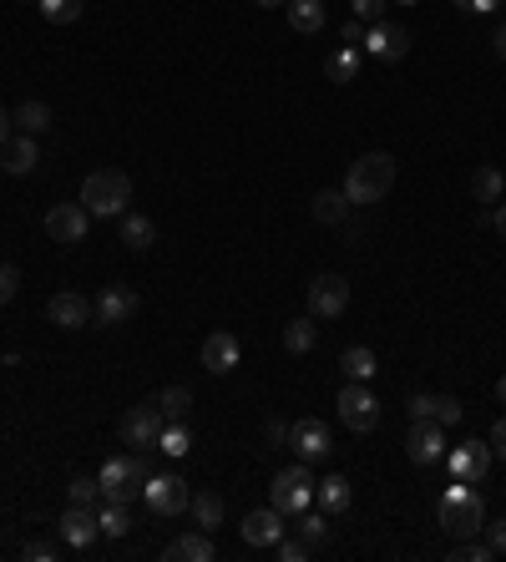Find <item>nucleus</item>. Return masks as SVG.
Here are the masks:
<instances>
[{
    "instance_id": "39",
    "label": "nucleus",
    "mask_w": 506,
    "mask_h": 562,
    "mask_svg": "<svg viewBox=\"0 0 506 562\" xmlns=\"http://www.w3.org/2000/svg\"><path fill=\"white\" fill-rule=\"evenodd\" d=\"M66 492H71V502H76V507H92V502L102 497V487H97V481H92V476H76V481H71V487H66Z\"/></svg>"
},
{
    "instance_id": "45",
    "label": "nucleus",
    "mask_w": 506,
    "mask_h": 562,
    "mask_svg": "<svg viewBox=\"0 0 506 562\" xmlns=\"http://www.w3.org/2000/svg\"><path fill=\"white\" fill-rule=\"evenodd\" d=\"M486 532V547L491 552H506V517H496V527H481Z\"/></svg>"
},
{
    "instance_id": "42",
    "label": "nucleus",
    "mask_w": 506,
    "mask_h": 562,
    "mask_svg": "<svg viewBox=\"0 0 506 562\" xmlns=\"http://www.w3.org/2000/svg\"><path fill=\"white\" fill-rule=\"evenodd\" d=\"M16 289H21V269L16 264H0V304H11Z\"/></svg>"
},
{
    "instance_id": "32",
    "label": "nucleus",
    "mask_w": 506,
    "mask_h": 562,
    "mask_svg": "<svg viewBox=\"0 0 506 562\" xmlns=\"http://www.w3.org/2000/svg\"><path fill=\"white\" fill-rule=\"evenodd\" d=\"M157 451H167V456H188V451H193L188 421H162V431H157Z\"/></svg>"
},
{
    "instance_id": "31",
    "label": "nucleus",
    "mask_w": 506,
    "mask_h": 562,
    "mask_svg": "<svg viewBox=\"0 0 506 562\" xmlns=\"http://www.w3.org/2000/svg\"><path fill=\"white\" fill-rule=\"evenodd\" d=\"M350 208H355V203L345 198V188H324V193H314V218H319V223H340Z\"/></svg>"
},
{
    "instance_id": "47",
    "label": "nucleus",
    "mask_w": 506,
    "mask_h": 562,
    "mask_svg": "<svg viewBox=\"0 0 506 562\" xmlns=\"http://www.w3.org/2000/svg\"><path fill=\"white\" fill-rule=\"evenodd\" d=\"M491 451L506 461V416H501V421H496V431H491Z\"/></svg>"
},
{
    "instance_id": "51",
    "label": "nucleus",
    "mask_w": 506,
    "mask_h": 562,
    "mask_svg": "<svg viewBox=\"0 0 506 562\" xmlns=\"http://www.w3.org/2000/svg\"><path fill=\"white\" fill-rule=\"evenodd\" d=\"M486 218H491V223H496V233H501V244H506V203H501V208H496V213H486Z\"/></svg>"
},
{
    "instance_id": "23",
    "label": "nucleus",
    "mask_w": 506,
    "mask_h": 562,
    "mask_svg": "<svg viewBox=\"0 0 506 562\" xmlns=\"http://www.w3.org/2000/svg\"><path fill=\"white\" fill-rule=\"evenodd\" d=\"M360 66H365V51L360 46H340V51L324 61V76H329V82H355Z\"/></svg>"
},
{
    "instance_id": "33",
    "label": "nucleus",
    "mask_w": 506,
    "mask_h": 562,
    "mask_svg": "<svg viewBox=\"0 0 506 562\" xmlns=\"http://www.w3.org/2000/svg\"><path fill=\"white\" fill-rule=\"evenodd\" d=\"M471 193H476V203H501V193H506V178H501L496 168H476V178H471Z\"/></svg>"
},
{
    "instance_id": "13",
    "label": "nucleus",
    "mask_w": 506,
    "mask_h": 562,
    "mask_svg": "<svg viewBox=\"0 0 506 562\" xmlns=\"http://www.w3.org/2000/svg\"><path fill=\"white\" fill-rule=\"evenodd\" d=\"M446 466H451V481H481L491 471V446L486 441H461L446 451Z\"/></svg>"
},
{
    "instance_id": "34",
    "label": "nucleus",
    "mask_w": 506,
    "mask_h": 562,
    "mask_svg": "<svg viewBox=\"0 0 506 562\" xmlns=\"http://www.w3.org/2000/svg\"><path fill=\"white\" fill-rule=\"evenodd\" d=\"M97 527H102V537H127V532H132V517H127L122 502H107V507L97 512Z\"/></svg>"
},
{
    "instance_id": "43",
    "label": "nucleus",
    "mask_w": 506,
    "mask_h": 562,
    "mask_svg": "<svg viewBox=\"0 0 506 562\" xmlns=\"http://www.w3.org/2000/svg\"><path fill=\"white\" fill-rule=\"evenodd\" d=\"M436 411V395H410V421H431Z\"/></svg>"
},
{
    "instance_id": "30",
    "label": "nucleus",
    "mask_w": 506,
    "mask_h": 562,
    "mask_svg": "<svg viewBox=\"0 0 506 562\" xmlns=\"http://www.w3.org/2000/svg\"><path fill=\"white\" fill-rule=\"evenodd\" d=\"M157 411H162V421H188V411H193V390H188V385H167V390L157 395Z\"/></svg>"
},
{
    "instance_id": "10",
    "label": "nucleus",
    "mask_w": 506,
    "mask_h": 562,
    "mask_svg": "<svg viewBox=\"0 0 506 562\" xmlns=\"http://www.w3.org/2000/svg\"><path fill=\"white\" fill-rule=\"evenodd\" d=\"M405 456H410L415 466H436V461H446V426H441V421H410Z\"/></svg>"
},
{
    "instance_id": "9",
    "label": "nucleus",
    "mask_w": 506,
    "mask_h": 562,
    "mask_svg": "<svg viewBox=\"0 0 506 562\" xmlns=\"http://www.w3.org/2000/svg\"><path fill=\"white\" fill-rule=\"evenodd\" d=\"M345 309H350V279L319 274V279L309 284V314H314V319H340Z\"/></svg>"
},
{
    "instance_id": "2",
    "label": "nucleus",
    "mask_w": 506,
    "mask_h": 562,
    "mask_svg": "<svg viewBox=\"0 0 506 562\" xmlns=\"http://www.w3.org/2000/svg\"><path fill=\"white\" fill-rule=\"evenodd\" d=\"M127 203H132V178L122 168H97L81 183V208L92 218H122Z\"/></svg>"
},
{
    "instance_id": "28",
    "label": "nucleus",
    "mask_w": 506,
    "mask_h": 562,
    "mask_svg": "<svg viewBox=\"0 0 506 562\" xmlns=\"http://www.w3.org/2000/svg\"><path fill=\"white\" fill-rule=\"evenodd\" d=\"M11 122H16L26 137H41V132H51V107H46V102H21V107L11 112Z\"/></svg>"
},
{
    "instance_id": "40",
    "label": "nucleus",
    "mask_w": 506,
    "mask_h": 562,
    "mask_svg": "<svg viewBox=\"0 0 506 562\" xmlns=\"http://www.w3.org/2000/svg\"><path fill=\"white\" fill-rule=\"evenodd\" d=\"M385 6H390V0H350V11H355V21H365V26L385 21Z\"/></svg>"
},
{
    "instance_id": "26",
    "label": "nucleus",
    "mask_w": 506,
    "mask_h": 562,
    "mask_svg": "<svg viewBox=\"0 0 506 562\" xmlns=\"http://www.w3.org/2000/svg\"><path fill=\"white\" fill-rule=\"evenodd\" d=\"M340 370H345V380H375L380 360H375L370 345H350V350L340 355Z\"/></svg>"
},
{
    "instance_id": "53",
    "label": "nucleus",
    "mask_w": 506,
    "mask_h": 562,
    "mask_svg": "<svg viewBox=\"0 0 506 562\" xmlns=\"http://www.w3.org/2000/svg\"><path fill=\"white\" fill-rule=\"evenodd\" d=\"M496 400H501V406H506V375L496 380Z\"/></svg>"
},
{
    "instance_id": "38",
    "label": "nucleus",
    "mask_w": 506,
    "mask_h": 562,
    "mask_svg": "<svg viewBox=\"0 0 506 562\" xmlns=\"http://www.w3.org/2000/svg\"><path fill=\"white\" fill-rule=\"evenodd\" d=\"M461 416H466V406H461L456 395H436V411H431V421H441V426H456Z\"/></svg>"
},
{
    "instance_id": "8",
    "label": "nucleus",
    "mask_w": 506,
    "mask_h": 562,
    "mask_svg": "<svg viewBox=\"0 0 506 562\" xmlns=\"http://www.w3.org/2000/svg\"><path fill=\"white\" fill-rule=\"evenodd\" d=\"M360 51H365L370 61H405V51H410V31H405V26H395V21H375V26H365Z\"/></svg>"
},
{
    "instance_id": "55",
    "label": "nucleus",
    "mask_w": 506,
    "mask_h": 562,
    "mask_svg": "<svg viewBox=\"0 0 506 562\" xmlns=\"http://www.w3.org/2000/svg\"><path fill=\"white\" fill-rule=\"evenodd\" d=\"M395 6H415V0H395Z\"/></svg>"
},
{
    "instance_id": "48",
    "label": "nucleus",
    "mask_w": 506,
    "mask_h": 562,
    "mask_svg": "<svg viewBox=\"0 0 506 562\" xmlns=\"http://www.w3.org/2000/svg\"><path fill=\"white\" fill-rule=\"evenodd\" d=\"M456 6H461V11H496L501 0H456Z\"/></svg>"
},
{
    "instance_id": "54",
    "label": "nucleus",
    "mask_w": 506,
    "mask_h": 562,
    "mask_svg": "<svg viewBox=\"0 0 506 562\" xmlns=\"http://www.w3.org/2000/svg\"><path fill=\"white\" fill-rule=\"evenodd\" d=\"M253 6H289V0H253Z\"/></svg>"
},
{
    "instance_id": "24",
    "label": "nucleus",
    "mask_w": 506,
    "mask_h": 562,
    "mask_svg": "<svg viewBox=\"0 0 506 562\" xmlns=\"http://www.w3.org/2000/svg\"><path fill=\"white\" fill-rule=\"evenodd\" d=\"M289 26H294L299 36L324 31V0H289Z\"/></svg>"
},
{
    "instance_id": "11",
    "label": "nucleus",
    "mask_w": 506,
    "mask_h": 562,
    "mask_svg": "<svg viewBox=\"0 0 506 562\" xmlns=\"http://www.w3.org/2000/svg\"><path fill=\"white\" fill-rule=\"evenodd\" d=\"M92 228V213L81 208V203H56L46 213V233H51V244H81Z\"/></svg>"
},
{
    "instance_id": "16",
    "label": "nucleus",
    "mask_w": 506,
    "mask_h": 562,
    "mask_svg": "<svg viewBox=\"0 0 506 562\" xmlns=\"http://www.w3.org/2000/svg\"><path fill=\"white\" fill-rule=\"evenodd\" d=\"M56 532H61V542H66V547H92L102 527H97V512H92V507H76V502H71V507L61 512Z\"/></svg>"
},
{
    "instance_id": "52",
    "label": "nucleus",
    "mask_w": 506,
    "mask_h": 562,
    "mask_svg": "<svg viewBox=\"0 0 506 562\" xmlns=\"http://www.w3.org/2000/svg\"><path fill=\"white\" fill-rule=\"evenodd\" d=\"M491 46H496V56H501V61H506V26H501V31H496V41H491Z\"/></svg>"
},
{
    "instance_id": "20",
    "label": "nucleus",
    "mask_w": 506,
    "mask_h": 562,
    "mask_svg": "<svg viewBox=\"0 0 506 562\" xmlns=\"http://www.w3.org/2000/svg\"><path fill=\"white\" fill-rule=\"evenodd\" d=\"M36 163H41V142L36 137H11L6 147H0V168H6L11 178H26V173H36Z\"/></svg>"
},
{
    "instance_id": "44",
    "label": "nucleus",
    "mask_w": 506,
    "mask_h": 562,
    "mask_svg": "<svg viewBox=\"0 0 506 562\" xmlns=\"http://www.w3.org/2000/svg\"><path fill=\"white\" fill-rule=\"evenodd\" d=\"M21 557H31V562H56V542H26Z\"/></svg>"
},
{
    "instance_id": "27",
    "label": "nucleus",
    "mask_w": 506,
    "mask_h": 562,
    "mask_svg": "<svg viewBox=\"0 0 506 562\" xmlns=\"http://www.w3.org/2000/svg\"><path fill=\"white\" fill-rule=\"evenodd\" d=\"M152 238H157V228H152V218H142V213H122V244H127L132 254H142V249H152Z\"/></svg>"
},
{
    "instance_id": "7",
    "label": "nucleus",
    "mask_w": 506,
    "mask_h": 562,
    "mask_svg": "<svg viewBox=\"0 0 506 562\" xmlns=\"http://www.w3.org/2000/svg\"><path fill=\"white\" fill-rule=\"evenodd\" d=\"M142 502H147L157 517H183V512L193 507V487H188L183 476H173V471H167V476H147V481H142Z\"/></svg>"
},
{
    "instance_id": "19",
    "label": "nucleus",
    "mask_w": 506,
    "mask_h": 562,
    "mask_svg": "<svg viewBox=\"0 0 506 562\" xmlns=\"http://www.w3.org/2000/svg\"><path fill=\"white\" fill-rule=\"evenodd\" d=\"M167 562H213L218 557V542H213V532H183V537H173L167 542V552H162Z\"/></svg>"
},
{
    "instance_id": "21",
    "label": "nucleus",
    "mask_w": 506,
    "mask_h": 562,
    "mask_svg": "<svg viewBox=\"0 0 506 562\" xmlns=\"http://www.w3.org/2000/svg\"><path fill=\"white\" fill-rule=\"evenodd\" d=\"M238 340L228 335V330H213L208 340H203V370H213V375H228V370H238Z\"/></svg>"
},
{
    "instance_id": "50",
    "label": "nucleus",
    "mask_w": 506,
    "mask_h": 562,
    "mask_svg": "<svg viewBox=\"0 0 506 562\" xmlns=\"http://www.w3.org/2000/svg\"><path fill=\"white\" fill-rule=\"evenodd\" d=\"M11 127H16V122H11V112H6V107H0V147H6V142H11Z\"/></svg>"
},
{
    "instance_id": "1",
    "label": "nucleus",
    "mask_w": 506,
    "mask_h": 562,
    "mask_svg": "<svg viewBox=\"0 0 506 562\" xmlns=\"http://www.w3.org/2000/svg\"><path fill=\"white\" fill-rule=\"evenodd\" d=\"M390 188H395V157L390 152H365V157H355L350 173H345V198L360 203V208L380 203Z\"/></svg>"
},
{
    "instance_id": "37",
    "label": "nucleus",
    "mask_w": 506,
    "mask_h": 562,
    "mask_svg": "<svg viewBox=\"0 0 506 562\" xmlns=\"http://www.w3.org/2000/svg\"><path fill=\"white\" fill-rule=\"evenodd\" d=\"M496 552L486 547V542H471V537H461L456 547H451V562H491Z\"/></svg>"
},
{
    "instance_id": "25",
    "label": "nucleus",
    "mask_w": 506,
    "mask_h": 562,
    "mask_svg": "<svg viewBox=\"0 0 506 562\" xmlns=\"http://www.w3.org/2000/svg\"><path fill=\"white\" fill-rule=\"evenodd\" d=\"M314 340H319L314 314H304V319H289V325H284V350H289V355H309V350H314Z\"/></svg>"
},
{
    "instance_id": "12",
    "label": "nucleus",
    "mask_w": 506,
    "mask_h": 562,
    "mask_svg": "<svg viewBox=\"0 0 506 562\" xmlns=\"http://www.w3.org/2000/svg\"><path fill=\"white\" fill-rule=\"evenodd\" d=\"M137 314V294L127 289V284H107L102 294H97V304H92V319L102 330H117V325H127V319Z\"/></svg>"
},
{
    "instance_id": "36",
    "label": "nucleus",
    "mask_w": 506,
    "mask_h": 562,
    "mask_svg": "<svg viewBox=\"0 0 506 562\" xmlns=\"http://www.w3.org/2000/svg\"><path fill=\"white\" fill-rule=\"evenodd\" d=\"M299 537H304L309 547H319V542L329 537V522H324L319 512H309V507H304V512H299Z\"/></svg>"
},
{
    "instance_id": "35",
    "label": "nucleus",
    "mask_w": 506,
    "mask_h": 562,
    "mask_svg": "<svg viewBox=\"0 0 506 562\" xmlns=\"http://www.w3.org/2000/svg\"><path fill=\"white\" fill-rule=\"evenodd\" d=\"M36 6H41V16L51 26H71V21H81V11H87L81 0H36Z\"/></svg>"
},
{
    "instance_id": "49",
    "label": "nucleus",
    "mask_w": 506,
    "mask_h": 562,
    "mask_svg": "<svg viewBox=\"0 0 506 562\" xmlns=\"http://www.w3.org/2000/svg\"><path fill=\"white\" fill-rule=\"evenodd\" d=\"M269 441L284 446V441H289V426H284V421H269Z\"/></svg>"
},
{
    "instance_id": "41",
    "label": "nucleus",
    "mask_w": 506,
    "mask_h": 562,
    "mask_svg": "<svg viewBox=\"0 0 506 562\" xmlns=\"http://www.w3.org/2000/svg\"><path fill=\"white\" fill-rule=\"evenodd\" d=\"M274 552H279L284 562H304V557H309V542H304V537H279Z\"/></svg>"
},
{
    "instance_id": "46",
    "label": "nucleus",
    "mask_w": 506,
    "mask_h": 562,
    "mask_svg": "<svg viewBox=\"0 0 506 562\" xmlns=\"http://www.w3.org/2000/svg\"><path fill=\"white\" fill-rule=\"evenodd\" d=\"M360 36H365V21H345V26H340V41H345V46H360Z\"/></svg>"
},
{
    "instance_id": "4",
    "label": "nucleus",
    "mask_w": 506,
    "mask_h": 562,
    "mask_svg": "<svg viewBox=\"0 0 506 562\" xmlns=\"http://www.w3.org/2000/svg\"><path fill=\"white\" fill-rule=\"evenodd\" d=\"M147 461L142 456H112L102 471H97V487H102V502H132V492H142V481H147Z\"/></svg>"
},
{
    "instance_id": "6",
    "label": "nucleus",
    "mask_w": 506,
    "mask_h": 562,
    "mask_svg": "<svg viewBox=\"0 0 506 562\" xmlns=\"http://www.w3.org/2000/svg\"><path fill=\"white\" fill-rule=\"evenodd\" d=\"M334 411H340V421H345L350 431H360V436L380 426V400H375L370 380H350L340 395H334Z\"/></svg>"
},
{
    "instance_id": "14",
    "label": "nucleus",
    "mask_w": 506,
    "mask_h": 562,
    "mask_svg": "<svg viewBox=\"0 0 506 562\" xmlns=\"http://www.w3.org/2000/svg\"><path fill=\"white\" fill-rule=\"evenodd\" d=\"M289 446H294L299 461H324V456L334 451L324 421H294V426H289Z\"/></svg>"
},
{
    "instance_id": "5",
    "label": "nucleus",
    "mask_w": 506,
    "mask_h": 562,
    "mask_svg": "<svg viewBox=\"0 0 506 562\" xmlns=\"http://www.w3.org/2000/svg\"><path fill=\"white\" fill-rule=\"evenodd\" d=\"M314 502V476H309V461H294L274 476V487H269V507H279L284 517H299L304 507Z\"/></svg>"
},
{
    "instance_id": "3",
    "label": "nucleus",
    "mask_w": 506,
    "mask_h": 562,
    "mask_svg": "<svg viewBox=\"0 0 506 562\" xmlns=\"http://www.w3.org/2000/svg\"><path fill=\"white\" fill-rule=\"evenodd\" d=\"M436 517H441V527L461 542V537H476L481 527H486V507H481V497L471 492V481H451L446 487V497H441V507H436Z\"/></svg>"
},
{
    "instance_id": "18",
    "label": "nucleus",
    "mask_w": 506,
    "mask_h": 562,
    "mask_svg": "<svg viewBox=\"0 0 506 562\" xmlns=\"http://www.w3.org/2000/svg\"><path fill=\"white\" fill-rule=\"evenodd\" d=\"M279 537H284V512L279 507H259V512L243 517V542L248 547H274Z\"/></svg>"
},
{
    "instance_id": "15",
    "label": "nucleus",
    "mask_w": 506,
    "mask_h": 562,
    "mask_svg": "<svg viewBox=\"0 0 506 562\" xmlns=\"http://www.w3.org/2000/svg\"><path fill=\"white\" fill-rule=\"evenodd\" d=\"M46 319L56 330H81V325H92V299H81V294H51V304H46Z\"/></svg>"
},
{
    "instance_id": "22",
    "label": "nucleus",
    "mask_w": 506,
    "mask_h": 562,
    "mask_svg": "<svg viewBox=\"0 0 506 562\" xmlns=\"http://www.w3.org/2000/svg\"><path fill=\"white\" fill-rule=\"evenodd\" d=\"M314 502H319L324 512H334V517H340V512H350V502H355V492H350V476H340V471H334V476L314 481Z\"/></svg>"
},
{
    "instance_id": "17",
    "label": "nucleus",
    "mask_w": 506,
    "mask_h": 562,
    "mask_svg": "<svg viewBox=\"0 0 506 562\" xmlns=\"http://www.w3.org/2000/svg\"><path fill=\"white\" fill-rule=\"evenodd\" d=\"M157 431H162L157 400H152V406H132V411L122 416V441H127V446H157Z\"/></svg>"
},
{
    "instance_id": "29",
    "label": "nucleus",
    "mask_w": 506,
    "mask_h": 562,
    "mask_svg": "<svg viewBox=\"0 0 506 562\" xmlns=\"http://www.w3.org/2000/svg\"><path fill=\"white\" fill-rule=\"evenodd\" d=\"M188 512H193V522H198L203 532H218V527H223V497H218V492H193V507H188Z\"/></svg>"
}]
</instances>
